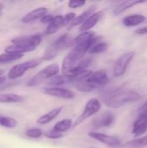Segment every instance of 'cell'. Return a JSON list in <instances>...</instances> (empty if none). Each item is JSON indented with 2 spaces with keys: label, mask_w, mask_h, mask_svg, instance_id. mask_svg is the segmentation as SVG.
<instances>
[{
  "label": "cell",
  "mask_w": 147,
  "mask_h": 148,
  "mask_svg": "<svg viewBox=\"0 0 147 148\" xmlns=\"http://www.w3.org/2000/svg\"><path fill=\"white\" fill-rule=\"evenodd\" d=\"M40 63L41 62L38 60H29L27 62H23V63L16 64L10 69L8 73V78L10 80H16L23 76L28 70L37 67Z\"/></svg>",
  "instance_id": "8992f818"
},
{
  "label": "cell",
  "mask_w": 147,
  "mask_h": 148,
  "mask_svg": "<svg viewBox=\"0 0 147 148\" xmlns=\"http://www.w3.org/2000/svg\"><path fill=\"white\" fill-rule=\"evenodd\" d=\"M70 83L69 79L68 78L67 75H57L52 78H50L48 81V85L49 87H61L62 85H66Z\"/></svg>",
  "instance_id": "603a6c76"
},
{
  "label": "cell",
  "mask_w": 147,
  "mask_h": 148,
  "mask_svg": "<svg viewBox=\"0 0 147 148\" xmlns=\"http://www.w3.org/2000/svg\"><path fill=\"white\" fill-rule=\"evenodd\" d=\"M95 36H96L95 32L91 31V30L90 31H86V32H81L79 36H77L73 40V44L74 43H79V42H85L92 41Z\"/></svg>",
  "instance_id": "d4e9b609"
},
{
  "label": "cell",
  "mask_w": 147,
  "mask_h": 148,
  "mask_svg": "<svg viewBox=\"0 0 147 148\" xmlns=\"http://www.w3.org/2000/svg\"><path fill=\"white\" fill-rule=\"evenodd\" d=\"M115 121V114L113 112H105L101 114L99 117L95 118L93 121V125L96 128L101 127H108L113 124Z\"/></svg>",
  "instance_id": "30bf717a"
},
{
  "label": "cell",
  "mask_w": 147,
  "mask_h": 148,
  "mask_svg": "<svg viewBox=\"0 0 147 148\" xmlns=\"http://www.w3.org/2000/svg\"><path fill=\"white\" fill-rule=\"evenodd\" d=\"M147 146V135L133 140L123 145L125 148H142Z\"/></svg>",
  "instance_id": "cb8c5ba5"
},
{
  "label": "cell",
  "mask_w": 147,
  "mask_h": 148,
  "mask_svg": "<svg viewBox=\"0 0 147 148\" xmlns=\"http://www.w3.org/2000/svg\"><path fill=\"white\" fill-rule=\"evenodd\" d=\"M55 16L53 15H50V14H46L45 16H43L42 18H41V23H45V24H49L51 23V21L54 19Z\"/></svg>",
  "instance_id": "d590c367"
},
{
  "label": "cell",
  "mask_w": 147,
  "mask_h": 148,
  "mask_svg": "<svg viewBox=\"0 0 147 148\" xmlns=\"http://www.w3.org/2000/svg\"><path fill=\"white\" fill-rule=\"evenodd\" d=\"M0 126L5 128H15L17 126V121L12 117L0 115Z\"/></svg>",
  "instance_id": "83f0119b"
},
{
  "label": "cell",
  "mask_w": 147,
  "mask_h": 148,
  "mask_svg": "<svg viewBox=\"0 0 147 148\" xmlns=\"http://www.w3.org/2000/svg\"><path fill=\"white\" fill-rule=\"evenodd\" d=\"M5 82H6V77L5 76H3V75L0 76V86L3 85Z\"/></svg>",
  "instance_id": "74e56055"
},
{
  "label": "cell",
  "mask_w": 147,
  "mask_h": 148,
  "mask_svg": "<svg viewBox=\"0 0 147 148\" xmlns=\"http://www.w3.org/2000/svg\"><path fill=\"white\" fill-rule=\"evenodd\" d=\"M3 9V4L0 3V12H2V10Z\"/></svg>",
  "instance_id": "f35d334b"
},
{
  "label": "cell",
  "mask_w": 147,
  "mask_h": 148,
  "mask_svg": "<svg viewBox=\"0 0 147 148\" xmlns=\"http://www.w3.org/2000/svg\"><path fill=\"white\" fill-rule=\"evenodd\" d=\"M42 92L44 95L53 96V97H57L61 99H65V100H71L74 99L75 96V94L74 91L69 90L68 88H64L62 87H47L43 88L42 89Z\"/></svg>",
  "instance_id": "52a82bcc"
},
{
  "label": "cell",
  "mask_w": 147,
  "mask_h": 148,
  "mask_svg": "<svg viewBox=\"0 0 147 148\" xmlns=\"http://www.w3.org/2000/svg\"><path fill=\"white\" fill-rule=\"evenodd\" d=\"M96 10V7L94 5L89 7L88 10H86L85 11H83L81 15H79L78 16H76L75 18V20L68 25V29H72L73 27L75 26H79V25H81L93 13H94Z\"/></svg>",
  "instance_id": "e0dca14e"
},
{
  "label": "cell",
  "mask_w": 147,
  "mask_h": 148,
  "mask_svg": "<svg viewBox=\"0 0 147 148\" xmlns=\"http://www.w3.org/2000/svg\"><path fill=\"white\" fill-rule=\"evenodd\" d=\"M60 72V66L57 63H52L42 70H40L37 74H36L28 82V87H36L40 85L45 81H49L50 78L57 75Z\"/></svg>",
  "instance_id": "3957f363"
},
{
  "label": "cell",
  "mask_w": 147,
  "mask_h": 148,
  "mask_svg": "<svg viewBox=\"0 0 147 148\" xmlns=\"http://www.w3.org/2000/svg\"><path fill=\"white\" fill-rule=\"evenodd\" d=\"M88 136L102 144H105L107 147H115L121 144L119 138H117L115 136L105 134L102 133H99V132H89Z\"/></svg>",
  "instance_id": "ba28073f"
},
{
  "label": "cell",
  "mask_w": 147,
  "mask_h": 148,
  "mask_svg": "<svg viewBox=\"0 0 147 148\" xmlns=\"http://www.w3.org/2000/svg\"><path fill=\"white\" fill-rule=\"evenodd\" d=\"M135 33L138 34V35H147V26L138 29L135 31Z\"/></svg>",
  "instance_id": "8d00e7d4"
},
{
  "label": "cell",
  "mask_w": 147,
  "mask_h": 148,
  "mask_svg": "<svg viewBox=\"0 0 147 148\" xmlns=\"http://www.w3.org/2000/svg\"><path fill=\"white\" fill-rule=\"evenodd\" d=\"M62 107H59V108H55L53 109H51L50 111H49L48 113H46L45 114L40 116L37 121H36V123L39 124V125H46L49 122H51L53 120H55L59 114L60 113L62 112Z\"/></svg>",
  "instance_id": "9a60e30c"
},
{
  "label": "cell",
  "mask_w": 147,
  "mask_h": 148,
  "mask_svg": "<svg viewBox=\"0 0 147 148\" xmlns=\"http://www.w3.org/2000/svg\"><path fill=\"white\" fill-rule=\"evenodd\" d=\"M145 3V1H123L113 8V12L114 15L118 16V15L123 13L124 11L127 10L130 8L134 7V6L140 4V3Z\"/></svg>",
  "instance_id": "ac0fdd59"
},
{
  "label": "cell",
  "mask_w": 147,
  "mask_h": 148,
  "mask_svg": "<svg viewBox=\"0 0 147 148\" xmlns=\"http://www.w3.org/2000/svg\"><path fill=\"white\" fill-rule=\"evenodd\" d=\"M25 134L31 139H39L43 135V132L39 128H30L26 131Z\"/></svg>",
  "instance_id": "4dcf8cb0"
},
{
  "label": "cell",
  "mask_w": 147,
  "mask_h": 148,
  "mask_svg": "<svg viewBox=\"0 0 147 148\" xmlns=\"http://www.w3.org/2000/svg\"><path fill=\"white\" fill-rule=\"evenodd\" d=\"M86 81L94 84L97 88H101L108 84L109 77L104 69H99L97 71L92 72V74Z\"/></svg>",
  "instance_id": "9c48e42d"
},
{
  "label": "cell",
  "mask_w": 147,
  "mask_h": 148,
  "mask_svg": "<svg viewBox=\"0 0 147 148\" xmlns=\"http://www.w3.org/2000/svg\"><path fill=\"white\" fill-rule=\"evenodd\" d=\"M92 63V60L89 57H86V58H82L81 61H79L68 72L66 75H71L74 74H76L80 71L85 70L88 68V66Z\"/></svg>",
  "instance_id": "ffe728a7"
},
{
  "label": "cell",
  "mask_w": 147,
  "mask_h": 148,
  "mask_svg": "<svg viewBox=\"0 0 147 148\" xmlns=\"http://www.w3.org/2000/svg\"><path fill=\"white\" fill-rule=\"evenodd\" d=\"M43 135H44L46 138L50 139V140H59V139H61V138L62 137V134H59V133L55 132V131H53V130L43 133Z\"/></svg>",
  "instance_id": "d6a6232c"
},
{
  "label": "cell",
  "mask_w": 147,
  "mask_h": 148,
  "mask_svg": "<svg viewBox=\"0 0 147 148\" xmlns=\"http://www.w3.org/2000/svg\"><path fill=\"white\" fill-rule=\"evenodd\" d=\"M135 56L134 51H129L127 53L123 54L120 56L115 62L113 66V74L115 77H120L125 75V73L127 70L128 66L130 65L131 62Z\"/></svg>",
  "instance_id": "5b68a950"
},
{
  "label": "cell",
  "mask_w": 147,
  "mask_h": 148,
  "mask_svg": "<svg viewBox=\"0 0 147 148\" xmlns=\"http://www.w3.org/2000/svg\"><path fill=\"white\" fill-rule=\"evenodd\" d=\"M23 101V97L20 95L14 93H3L0 94V103H20Z\"/></svg>",
  "instance_id": "d6986e66"
},
{
  "label": "cell",
  "mask_w": 147,
  "mask_h": 148,
  "mask_svg": "<svg viewBox=\"0 0 147 148\" xmlns=\"http://www.w3.org/2000/svg\"><path fill=\"white\" fill-rule=\"evenodd\" d=\"M86 4V1L84 0H71L68 3V5L71 9H77L84 6Z\"/></svg>",
  "instance_id": "1f68e13d"
},
{
  "label": "cell",
  "mask_w": 147,
  "mask_h": 148,
  "mask_svg": "<svg viewBox=\"0 0 147 148\" xmlns=\"http://www.w3.org/2000/svg\"><path fill=\"white\" fill-rule=\"evenodd\" d=\"M139 112V117L147 118V101L140 107Z\"/></svg>",
  "instance_id": "e575fe53"
},
{
  "label": "cell",
  "mask_w": 147,
  "mask_h": 148,
  "mask_svg": "<svg viewBox=\"0 0 147 148\" xmlns=\"http://www.w3.org/2000/svg\"><path fill=\"white\" fill-rule=\"evenodd\" d=\"M108 49V44L105 42H98L97 43H95L90 49H89V53L90 54H101L105 52L107 49Z\"/></svg>",
  "instance_id": "f1b7e54d"
},
{
  "label": "cell",
  "mask_w": 147,
  "mask_h": 148,
  "mask_svg": "<svg viewBox=\"0 0 147 148\" xmlns=\"http://www.w3.org/2000/svg\"><path fill=\"white\" fill-rule=\"evenodd\" d=\"M2 16V12H0V16Z\"/></svg>",
  "instance_id": "ab89813d"
},
{
  "label": "cell",
  "mask_w": 147,
  "mask_h": 148,
  "mask_svg": "<svg viewBox=\"0 0 147 148\" xmlns=\"http://www.w3.org/2000/svg\"><path fill=\"white\" fill-rule=\"evenodd\" d=\"M48 8L46 7H39L36 8L29 12H28L23 18H22V22L24 23H32L35 22L36 20L41 19L43 16H45L48 12Z\"/></svg>",
  "instance_id": "7c38bea8"
},
{
  "label": "cell",
  "mask_w": 147,
  "mask_h": 148,
  "mask_svg": "<svg viewBox=\"0 0 147 148\" xmlns=\"http://www.w3.org/2000/svg\"><path fill=\"white\" fill-rule=\"evenodd\" d=\"M58 53H59V49L52 43L50 46L48 47V49L43 53L42 60V61H51L57 56Z\"/></svg>",
  "instance_id": "484cf974"
},
{
  "label": "cell",
  "mask_w": 147,
  "mask_h": 148,
  "mask_svg": "<svg viewBox=\"0 0 147 148\" xmlns=\"http://www.w3.org/2000/svg\"><path fill=\"white\" fill-rule=\"evenodd\" d=\"M72 43H73V40L68 34H64L61 36L58 39H56L53 42V44L59 49V51L68 48Z\"/></svg>",
  "instance_id": "44dd1931"
},
{
  "label": "cell",
  "mask_w": 147,
  "mask_h": 148,
  "mask_svg": "<svg viewBox=\"0 0 147 148\" xmlns=\"http://www.w3.org/2000/svg\"><path fill=\"white\" fill-rule=\"evenodd\" d=\"M76 17L75 16V13L74 12H69V13H67L64 16H63V21H64V26H67V25H69L74 20L75 18Z\"/></svg>",
  "instance_id": "836d02e7"
},
{
  "label": "cell",
  "mask_w": 147,
  "mask_h": 148,
  "mask_svg": "<svg viewBox=\"0 0 147 148\" xmlns=\"http://www.w3.org/2000/svg\"><path fill=\"white\" fill-rule=\"evenodd\" d=\"M101 101L97 98L90 99L87 102V104H86L82 113L81 114V115L73 123L72 127H76L80 126L86 120H88V118H90L93 115L96 114L101 110Z\"/></svg>",
  "instance_id": "277c9868"
},
{
  "label": "cell",
  "mask_w": 147,
  "mask_h": 148,
  "mask_svg": "<svg viewBox=\"0 0 147 148\" xmlns=\"http://www.w3.org/2000/svg\"><path fill=\"white\" fill-rule=\"evenodd\" d=\"M64 27V21H63V16L61 15L55 16L54 19L51 21L50 23L48 24V27L45 30L46 35H52L56 33L61 28Z\"/></svg>",
  "instance_id": "2e32d148"
},
{
  "label": "cell",
  "mask_w": 147,
  "mask_h": 148,
  "mask_svg": "<svg viewBox=\"0 0 147 148\" xmlns=\"http://www.w3.org/2000/svg\"><path fill=\"white\" fill-rule=\"evenodd\" d=\"M72 126H73V121L70 119H64L56 122V124L54 126L52 130L62 134L63 133L68 131L72 127Z\"/></svg>",
  "instance_id": "7402d4cb"
},
{
  "label": "cell",
  "mask_w": 147,
  "mask_h": 148,
  "mask_svg": "<svg viewBox=\"0 0 147 148\" xmlns=\"http://www.w3.org/2000/svg\"><path fill=\"white\" fill-rule=\"evenodd\" d=\"M141 99V95L133 90L113 91L103 95L104 104L111 108H120L127 104L136 102Z\"/></svg>",
  "instance_id": "6da1fadb"
},
{
  "label": "cell",
  "mask_w": 147,
  "mask_h": 148,
  "mask_svg": "<svg viewBox=\"0 0 147 148\" xmlns=\"http://www.w3.org/2000/svg\"><path fill=\"white\" fill-rule=\"evenodd\" d=\"M23 55L20 54H10V53H3L0 54V63H10L11 62H15L23 58Z\"/></svg>",
  "instance_id": "4316f807"
},
{
  "label": "cell",
  "mask_w": 147,
  "mask_h": 148,
  "mask_svg": "<svg viewBox=\"0 0 147 148\" xmlns=\"http://www.w3.org/2000/svg\"><path fill=\"white\" fill-rule=\"evenodd\" d=\"M42 42V36L40 34H35L31 36H17L11 40V43L20 48L23 54L34 51Z\"/></svg>",
  "instance_id": "7a4b0ae2"
},
{
  "label": "cell",
  "mask_w": 147,
  "mask_h": 148,
  "mask_svg": "<svg viewBox=\"0 0 147 148\" xmlns=\"http://www.w3.org/2000/svg\"><path fill=\"white\" fill-rule=\"evenodd\" d=\"M146 20V17L141 14H133L126 16L123 18L122 23L126 27H136L142 24Z\"/></svg>",
  "instance_id": "5bb4252c"
},
{
  "label": "cell",
  "mask_w": 147,
  "mask_h": 148,
  "mask_svg": "<svg viewBox=\"0 0 147 148\" xmlns=\"http://www.w3.org/2000/svg\"><path fill=\"white\" fill-rule=\"evenodd\" d=\"M104 14V10H98L93 13L80 27V31L81 32H86V31H90L92 28H94L101 20Z\"/></svg>",
  "instance_id": "8fae6325"
},
{
  "label": "cell",
  "mask_w": 147,
  "mask_h": 148,
  "mask_svg": "<svg viewBox=\"0 0 147 148\" xmlns=\"http://www.w3.org/2000/svg\"><path fill=\"white\" fill-rule=\"evenodd\" d=\"M76 88L79 91L81 92H91L96 88H98L96 86H94V84L87 82L86 80L83 81V82H78L77 85H76Z\"/></svg>",
  "instance_id": "f546056e"
},
{
  "label": "cell",
  "mask_w": 147,
  "mask_h": 148,
  "mask_svg": "<svg viewBox=\"0 0 147 148\" xmlns=\"http://www.w3.org/2000/svg\"><path fill=\"white\" fill-rule=\"evenodd\" d=\"M147 132V118L138 117L133 125L132 134L134 137L138 138L142 136Z\"/></svg>",
  "instance_id": "4fadbf2b"
},
{
  "label": "cell",
  "mask_w": 147,
  "mask_h": 148,
  "mask_svg": "<svg viewBox=\"0 0 147 148\" xmlns=\"http://www.w3.org/2000/svg\"><path fill=\"white\" fill-rule=\"evenodd\" d=\"M88 148H94V147H88Z\"/></svg>",
  "instance_id": "60d3db41"
}]
</instances>
